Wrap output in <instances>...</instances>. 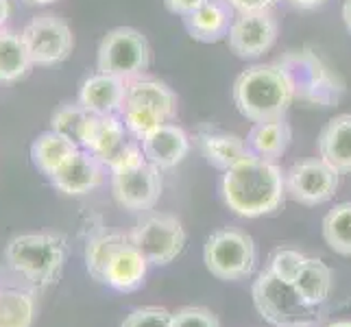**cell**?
I'll use <instances>...</instances> for the list:
<instances>
[{
  "mask_svg": "<svg viewBox=\"0 0 351 327\" xmlns=\"http://www.w3.org/2000/svg\"><path fill=\"white\" fill-rule=\"evenodd\" d=\"M103 168L105 164L94 157L90 151L79 149L72 157L57 168V171L48 177L53 181V186L64 192L68 197H83L90 195L103 184Z\"/></svg>",
  "mask_w": 351,
  "mask_h": 327,
  "instance_id": "cell-13",
  "label": "cell"
},
{
  "mask_svg": "<svg viewBox=\"0 0 351 327\" xmlns=\"http://www.w3.org/2000/svg\"><path fill=\"white\" fill-rule=\"evenodd\" d=\"M11 16V7H9V0H0V29H5V24Z\"/></svg>",
  "mask_w": 351,
  "mask_h": 327,
  "instance_id": "cell-35",
  "label": "cell"
},
{
  "mask_svg": "<svg viewBox=\"0 0 351 327\" xmlns=\"http://www.w3.org/2000/svg\"><path fill=\"white\" fill-rule=\"evenodd\" d=\"M35 297L22 288H0V327H31Z\"/></svg>",
  "mask_w": 351,
  "mask_h": 327,
  "instance_id": "cell-25",
  "label": "cell"
},
{
  "mask_svg": "<svg viewBox=\"0 0 351 327\" xmlns=\"http://www.w3.org/2000/svg\"><path fill=\"white\" fill-rule=\"evenodd\" d=\"M79 151V144L68 140L57 131H44L31 144V162L40 168L44 175L51 177L68 157Z\"/></svg>",
  "mask_w": 351,
  "mask_h": 327,
  "instance_id": "cell-21",
  "label": "cell"
},
{
  "mask_svg": "<svg viewBox=\"0 0 351 327\" xmlns=\"http://www.w3.org/2000/svg\"><path fill=\"white\" fill-rule=\"evenodd\" d=\"M208 0H164V7L175 16L186 18L192 11H197L199 7H203Z\"/></svg>",
  "mask_w": 351,
  "mask_h": 327,
  "instance_id": "cell-32",
  "label": "cell"
},
{
  "mask_svg": "<svg viewBox=\"0 0 351 327\" xmlns=\"http://www.w3.org/2000/svg\"><path fill=\"white\" fill-rule=\"evenodd\" d=\"M280 327H310V323H290V325H280Z\"/></svg>",
  "mask_w": 351,
  "mask_h": 327,
  "instance_id": "cell-38",
  "label": "cell"
},
{
  "mask_svg": "<svg viewBox=\"0 0 351 327\" xmlns=\"http://www.w3.org/2000/svg\"><path fill=\"white\" fill-rule=\"evenodd\" d=\"M284 171L271 160L247 155L227 168L221 181V195L229 210L242 218H260L277 212L286 201Z\"/></svg>",
  "mask_w": 351,
  "mask_h": 327,
  "instance_id": "cell-1",
  "label": "cell"
},
{
  "mask_svg": "<svg viewBox=\"0 0 351 327\" xmlns=\"http://www.w3.org/2000/svg\"><path fill=\"white\" fill-rule=\"evenodd\" d=\"M133 245H136L149 264L166 266L186 247V229L181 221L173 214L166 212H149L144 214L136 229L129 234Z\"/></svg>",
  "mask_w": 351,
  "mask_h": 327,
  "instance_id": "cell-8",
  "label": "cell"
},
{
  "mask_svg": "<svg viewBox=\"0 0 351 327\" xmlns=\"http://www.w3.org/2000/svg\"><path fill=\"white\" fill-rule=\"evenodd\" d=\"M127 127L123 123L120 114H107V116H96L92 114L86 136H83L81 147L90 151L94 157L107 166V162L120 151V147L127 142Z\"/></svg>",
  "mask_w": 351,
  "mask_h": 327,
  "instance_id": "cell-18",
  "label": "cell"
},
{
  "mask_svg": "<svg viewBox=\"0 0 351 327\" xmlns=\"http://www.w3.org/2000/svg\"><path fill=\"white\" fill-rule=\"evenodd\" d=\"M251 297L260 317L275 327L290 323H310V317L314 312V308H310L301 299L293 282L277 277L266 266L258 275V280L253 282Z\"/></svg>",
  "mask_w": 351,
  "mask_h": 327,
  "instance_id": "cell-7",
  "label": "cell"
},
{
  "mask_svg": "<svg viewBox=\"0 0 351 327\" xmlns=\"http://www.w3.org/2000/svg\"><path fill=\"white\" fill-rule=\"evenodd\" d=\"M290 140H293V129L284 118H277L269 123H256L247 133L245 142L251 155L275 162L288 151Z\"/></svg>",
  "mask_w": 351,
  "mask_h": 327,
  "instance_id": "cell-20",
  "label": "cell"
},
{
  "mask_svg": "<svg viewBox=\"0 0 351 327\" xmlns=\"http://www.w3.org/2000/svg\"><path fill=\"white\" fill-rule=\"evenodd\" d=\"M66 256L68 242L62 234H20L5 247L9 269L38 288H46L59 280Z\"/></svg>",
  "mask_w": 351,
  "mask_h": 327,
  "instance_id": "cell-3",
  "label": "cell"
},
{
  "mask_svg": "<svg viewBox=\"0 0 351 327\" xmlns=\"http://www.w3.org/2000/svg\"><path fill=\"white\" fill-rule=\"evenodd\" d=\"M173 312L160 306H144L129 312L120 327H171Z\"/></svg>",
  "mask_w": 351,
  "mask_h": 327,
  "instance_id": "cell-29",
  "label": "cell"
},
{
  "mask_svg": "<svg viewBox=\"0 0 351 327\" xmlns=\"http://www.w3.org/2000/svg\"><path fill=\"white\" fill-rule=\"evenodd\" d=\"M142 153L147 157V162L157 166L160 171L175 168L177 164L184 162V157L190 151V138L188 133L175 123H166L147 133L142 140Z\"/></svg>",
  "mask_w": 351,
  "mask_h": 327,
  "instance_id": "cell-15",
  "label": "cell"
},
{
  "mask_svg": "<svg viewBox=\"0 0 351 327\" xmlns=\"http://www.w3.org/2000/svg\"><path fill=\"white\" fill-rule=\"evenodd\" d=\"M162 186V171L147 160L112 173L114 201L129 212L153 210L160 201Z\"/></svg>",
  "mask_w": 351,
  "mask_h": 327,
  "instance_id": "cell-11",
  "label": "cell"
},
{
  "mask_svg": "<svg viewBox=\"0 0 351 327\" xmlns=\"http://www.w3.org/2000/svg\"><path fill=\"white\" fill-rule=\"evenodd\" d=\"M321 232L325 245L334 253L351 258V201L338 203L325 214Z\"/></svg>",
  "mask_w": 351,
  "mask_h": 327,
  "instance_id": "cell-26",
  "label": "cell"
},
{
  "mask_svg": "<svg viewBox=\"0 0 351 327\" xmlns=\"http://www.w3.org/2000/svg\"><path fill=\"white\" fill-rule=\"evenodd\" d=\"M33 59L22 33L0 29V83H14L29 75Z\"/></svg>",
  "mask_w": 351,
  "mask_h": 327,
  "instance_id": "cell-22",
  "label": "cell"
},
{
  "mask_svg": "<svg viewBox=\"0 0 351 327\" xmlns=\"http://www.w3.org/2000/svg\"><path fill=\"white\" fill-rule=\"evenodd\" d=\"M22 38L31 53L33 66L62 64L75 48V35H72L68 22L55 14H42L33 18L24 27Z\"/></svg>",
  "mask_w": 351,
  "mask_h": 327,
  "instance_id": "cell-10",
  "label": "cell"
},
{
  "mask_svg": "<svg viewBox=\"0 0 351 327\" xmlns=\"http://www.w3.org/2000/svg\"><path fill=\"white\" fill-rule=\"evenodd\" d=\"M286 179V195L295 203L314 205L328 203L338 190V181L341 173L321 160V157H310V160H301L293 164L284 175Z\"/></svg>",
  "mask_w": 351,
  "mask_h": 327,
  "instance_id": "cell-9",
  "label": "cell"
},
{
  "mask_svg": "<svg viewBox=\"0 0 351 327\" xmlns=\"http://www.w3.org/2000/svg\"><path fill=\"white\" fill-rule=\"evenodd\" d=\"M120 118L131 136L142 140L153 129L177 118V94L157 79L140 77L127 81Z\"/></svg>",
  "mask_w": 351,
  "mask_h": 327,
  "instance_id": "cell-4",
  "label": "cell"
},
{
  "mask_svg": "<svg viewBox=\"0 0 351 327\" xmlns=\"http://www.w3.org/2000/svg\"><path fill=\"white\" fill-rule=\"evenodd\" d=\"M31 3H35V5H48V3H53V0H31Z\"/></svg>",
  "mask_w": 351,
  "mask_h": 327,
  "instance_id": "cell-39",
  "label": "cell"
},
{
  "mask_svg": "<svg viewBox=\"0 0 351 327\" xmlns=\"http://www.w3.org/2000/svg\"><path fill=\"white\" fill-rule=\"evenodd\" d=\"M328 0H288V5H293L297 9H319Z\"/></svg>",
  "mask_w": 351,
  "mask_h": 327,
  "instance_id": "cell-34",
  "label": "cell"
},
{
  "mask_svg": "<svg viewBox=\"0 0 351 327\" xmlns=\"http://www.w3.org/2000/svg\"><path fill=\"white\" fill-rule=\"evenodd\" d=\"M304 260H306L304 253H299L295 249H277V251H273L269 262H266V269L273 271L277 277H282V280L293 282L297 271L301 269V264H304Z\"/></svg>",
  "mask_w": 351,
  "mask_h": 327,
  "instance_id": "cell-30",
  "label": "cell"
},
{
  "mask_svg": "<svg viewBox=\"0 0 351 327\" xmlns=\"http://www.w3.org/2000/svg\"><path fill=\"white\" fill-rule=\"evenodd\" d=\"M147 271L149 260L133 245L131 236H123L116 249L112 251L110 262H107L103 284L120 290V293H133V290H138L144 284Z\"/></svg>",
  "mask_w": 351,
  "mask_h": 327,
  "instance_id": "cell-14",
  "label": "cell"
},
{
  "mask_svg": "<svg viewBox=\"0 0 351 327\" xmlns=\"http://www.w3.org/2000/svg\"><path fill=\"white\" fill-rule=\"evenodd\" d=\"M229 5L236 9V14L242 11H260V9H271L277 0H227Z\"/></svg>",
  "mask_w": 351,
  "mask_h": 327,
  "instance_id": "cell-33",
  "label": "cell"
},
{
  "mask_svg": "<svg viewBox=\"0 0 351 327\" xmlns=\"http://www.w3.org/2000/svg\"><path fill=\"white\" fill-rule=\"evenodd\" d=\"M295 94V81L282 64L251 66L234 83V103L251 123L284 118Z\"/></svg>",
  "mask_w": 351,
  "mask_h": 327,
  "instance_id": "cell-2",
  "label": "cell"
},
{
  "mask_svg": "<svg viewBox=\"0 0 351 327\" xmlns=\"http://www.w3.org/2000/svg\"><path fill=\"white\" fill-rule=\"evenodd\" d=\"M236 18V9L227 0H208L203 7L184 18L186 31L192 40L203 44H216L229 35Z\"/></svg>",
  "mask_w": 351,
  "mask_h": 327,
  "instance_id": "cell-16",
  "label": "cell"
},
{
  "mask_svg": "<svg viewBox=\"0 0 351 327\" xmlns=\"http://www.w3.org/2000/svg\"><path fill=\"white\" fill-rule=\"evenodd\" d=\"M343 20H345V27L351 33V0H345L343 5Z\"/></svg>",
  "mask_w": 351,
  "mask_h": 327,
  "instance_id": "cell-36",
  "label": "cell"
},
{
  "mask_svg": "<svg viewBox=\"0 0 351 327\" xmlns=\"http://www.w3.org/2000/svg\"><path fill=\"white\" fill-rule=\"evenodd\" d=\"M120 238H123V234H99V236H94V238L88 240L86 266H88V273L94 277L96 282L103 284L107 262H110V256H112V251L120 242Z\"/></svg>",
  "mask_w": 351,
  "mask_h": 327,
  "instance_id": "cell-28",
  "label": "cell"
},
{
  "mask_svg": "<svg viewBox=\"0 0 351 327\" xmlns=\"http://www.w3.org/2000/svg\"><path fill=\"white\" fill-rule=\"evenodd\" d=\"M199 144L208 164L221 168V171H227L249 155L247 142L234 133H203Z\"/></svg>",
  "mask_w": 351,
  "mask_h": 327,
  "instance_id": "cell-24",
  "label": "cell"
},
{
  "mask_svg": "<svg viewBox=\"0 0 351 327\" xmlns=\"http://www.w3.org/2000/svg\"><path fill=\"white\" fill-rule=\"evenodd\" d=\"M171 327H221L219 317L203 306H186L173 312Z\"/></svg>",
  "mask_w": 351,
  "mask_h": 327,
  "instance_id": "cell-31",
  "label": "cell"
},
{
  "mask_svg": "<svg viewBox=\"0 0 351 327\" xmlns=\"http://www.w3.org/2000/svg\"><path fill=\"white\" fill-rule=\"evenodd\" d=\"M280 24L271 9L260 11H242L236 14L227 42L232 53L240 59H258L269 53L277 42Z\"/></svg>",
  "mask_w": 351,
  "mask_h": 327,
  "instance_id": "cell-12",
  "label": "cell"
},
{
  "mask_svg": "<svg viewBox=\"0 0 351 327\" xmlns=\"http://www.w3.org/2000/svg\"><path fill=\"white\" fill-rule=\"evenodd\" d=\"M203 262L216 280L240 282L256 269L258 249L247 232L225 227L214 232L203 247Z\"/></svg>",
  "mask_w": 351,
  "mask_h": 327,
  "instance_id": "cell-5",
  "label": "cell"
},
{
  "mask_svg": "<svg viewBox=\"0 0 351 327\" xmlns=\"http://www.w3.org/2000/svg\"><path fill=\"white\" fill-rule=\"evenodd\" d=\"M319 157L341 175H351V114L336 116L321 129Z\"/></svg>",
  "mask_w": 351,
  "mask_h": 327,
  "instance_id": "cell-19",
  "label": "cell"
},
{
  "mask_svg": "<svg viewBox=\"0 0 351 327\" xmlns=\"http://www.w3.org/2000/svg\"><path fill=\"white\" fill-rule=\"evenodd\" d=\"M293 286L297 288V293L310 308L321 306L323 301L330 297V290H332L330 266L323 264L317 258H306L295 275Z\"/></svg>",
  "mask_w": 351,
  "mask_h": 327,
  "instance_id": "cell-23",
  "label": "cell"
},
{
  "mask_svg": "<svg viewBox=\"0 0 351 327\" xmlns=\"http://www.w3.org/2000/svg\"><path fill=\"white\" fill-rule=\"evenodd\" d=\"M325 327H351V321H334V323L325 325Z\"/></svg>",
  "mask_w": 351,
  "mask_h": 327,
  "instance_id": "cell-37",
  "label": "cell"
},
{
  "mask_svg": "<svg viewBox=\"0 0 351 327\" xmlns=\"http://www.w3.org/2000/svg\"><path fill=\"white\" fill-rule=\"evenodd\" d=\"M90 118H92V114L81 103H66L53 112L51 127H53V131L62 133V136H66L72 142H77L81 147Z\"/></svg>",
  "mask_w": 351,
  "mask_h": 327,
  "instance_id": "cell-27",
  "label": "cell"
},
{
  "mask_svg": "<svg viewBox=\"0 0 351 327\" xmlns=\"http://www.w3.org/2000/svg\"><path fill=\"white\" fill-rule=\"evenodd\" d=\"M151 64L147 38L131 27H118L105 35L96 51V70L105 75L133 81L144 77Z\"/></svg>",
  "mask_w": 351,
  "mask_h": 327,
  "instance_id": "cell-6",
  "label": "cell"
},
{
  "mask_svg": "<svg viewBox=\"0 0 351 327\" xmlns=\"http://www.w3.org/2000/svg\"><path fill=\"white\" fill-rule=\"evenodd\" d=\"M127 94V81L96 72L90 75L79 88V103L88 109L90 114L107 116V114H120V107L125 103Z\"/></svg>",
  "mask_w": 351,
  "mask_h": 327,
  "instance_id": "cell-17",
  "label": "cell"
}]
</instances>
